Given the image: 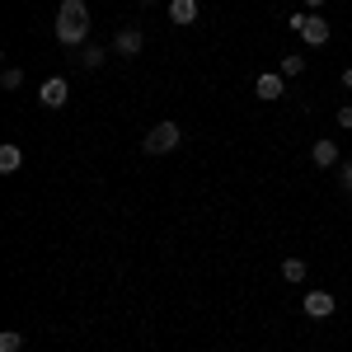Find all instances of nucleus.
Segmentation results:
<instances>
[{"instance_id":"nucleus-13","label":"nucleus","mask_w":352,"mask_h":352,"mask_svg":"<svg viewBox=\"0 0 352 352\" xmlns=\"http://www.w3.org/2000/svg\"><path fill=\"white\" fill-rule=\"evenodd\" d=\"M277 71H282L287 80H296L300 71H305V56H296V52H292V56H282V61H277Z\"/></svg>"},{"instance_id":"nucleus-9","label":"nucleus","mask_w":352,"mask_h":352,"mask_svg":"<svg viewBox=\"0 0 352 352\" xmlns=\"http://www.w3.org/2000/svg\"><path fill=\"white\" fill-rule=\"evenodd\" d=\"M169 19L179 28H188L192 19H197V0H169Z\"/></svg>"},{"instance_id":"nucleus-19","label":"nucleus","mask_w":352,"mask_h":352,"mask_svg":"<svg viewBox=\"0 0 352 352\" xmlns=\"http://www.w3.org/2000/svg\"><path fill=\"white\" fill-rule=\"evenodd\" d=\"M343 89H348V94H352V66H348V71H343Z\"/></svg>"},{"instance_id":"nucleus-18","label":"nucleus","mask_w":352,"mask_h":352,"mask_svg":"<svg viewBox=\"0 0 352 352\" xmlns=\"http://www.w3.org/2000/svg\"><path fill=\"white\" fill-rule=\"evenodd\" d=\"M324 5H329V0H305V10H315V14H320Z\"/></svg>"},{"instance_id":"nucleus-14","label":"nucleus","mask_w":352,"mask_h":352,"mask_svg":"<svg viewBox=\"0 0 352 352\" xmlns=\"http://www.w3.org/2000/svg\"><path fill=\"white\" fill-rule=\"evenodd\" d=\"M24 348V333H19V329H5V333H0V352H19Z\"/></svg>"},{"instance_id":"nucleus-4","label":"nucleus","mask_w":352,"mask_h":352,"mask_svg":"<svg viewBox=\"0 0 352 352\" xmlns=\"http://www.w3.org/2000/svg\"><path fill=\"white\" fill-rule=\"evenodd\" d=\"M66 99H71L66 76H47V80L38 85V104H43V109H66Z\"/></svg>"},{"instance_id":"nucleus-8","label":"nucleus","mask_w":352,"mask_h":352,"mask_svg":"<svg viewBox=\"0 0 352 352\" xmlns=\"http://www.w3.org/2000/svg\"><path fill=\"white\" fill-rule=\"evenodd\" d=\"M310 160L320 164V169H333V164H338V141H315V146H310Z\"/></svg>"},{"instance_id":"nucleus-17","label":"nucleus","mask_w":352,"mask_h":352,"mask_svg":"<svg viewBox=\"0 0 352 352\" xmlns=\"http://www.w3.org/2000/svg\"><path fill=\"white\" fill-rule=\"evenodd\" d=\"M338 127H352V104H343V109H338Z\"/></svg>"},{"instance_id":"nucleus-7","label":"nucleus","mask_w":352,"mask_h":352,"mask_svg":"<svg viewBox=\"0 0 352 352\" xmlns=\"http://www.w3.org/2000/svg\"><path fill=\"white\" fill-rule=\"evenodd\" d=\"M300 305H305V315H310V320H329L338 300H333V292H305V300H300Z\"/></svg>"},{"instance_id":"nucleus-2","label":"nucleus","mask_w":352,"mask_h":352,"mask_svg":"<svg viewBox=\"0 0 352 352\" xmlns=\"http://www.w3.org/2000/svg\"><path fill=\"white\" fill-rule=\"evenodd\" d=\"M179 141H184L179 122H155V127L146 132V141H141V151H146V155H169V151H179Z\"/></svg>"},{"instance_id":"nucleus-3","label":"nucleus","mask_w":352,"mask_h":352,"mask_svg":"<svg viewBox=\"0 0 352 352\" xmlns=\"http://www.w3.org/2000/svg\"><path fill=\"white\" fill-rule=\"evenodd\" d=\"M292 28H296L310 47H324V43H329V24L315 14V10H310V14H292Z\"/></svg>"},{"instance_id":"nucleus-1","label":"nucleus","mask_w":352,"mask_h":352,"mask_svg":"<svg viewBox=\"0 0 352 352\" xmlns=\"http://www.w3.org/2000/svg\"><path fill=\"white\" fill-rule=\"evenodd\" d=\"M89 38V5L85 0H61L56 10V43L61 47H85Z\"/></svg>"},{"instance_id":"nucleus-6","label":"nucleus","mask_w":352,"mask_h":352,"mask_svg":"<svg viewBox=\"0 0 352 352\" xmlns=\"http://www.w3.org/2000/svg\"><path fill=\"white\" fill-rule=\"evenodd\" d=\"M141 47H146V33L141 28H118L113 33V52L118 56H141Z\"/></svg>"},{"instance_id":"nucleus-11","label":"nucleus","mask_w":352,"mask_h":352,"mask_svg":"<svg viewBox=\"0 0 352 352\" xmlns=\"http://www.w3.org/2000/svg\"><path fill=\"white\" fill-rule=\"evenodd\" d=\"M305 258H282V277H287V282H292V287H300V282H305Z\"/></svg>"},{"instance_id":"nucleus-10","label":"nucleus","mask_w":352,"mask_h":352,"mask_svg":"<svg viewBox=\"0 0 352 352\" xmlns=\"http://www.w3.org/2000/svg\"><path fill=\"white\" fill-rule=\"evenodd\" d=\"M19 164H24V151H19L14 141H5V146H0V174H14Z\"/></svg>"},{"instance_id":"nucleus-5","label":"nucleus","mask_w":352,"mask_h":352,"mask_svg":"<svg viewBox=\"0 0 352 352\" xmlns=\"http://www.w3.org/2000/svg\"><path fill=\"white\" fill-rule=\"evenodd\" d=\"M282 89H287V76H282V71H263V76H254V94H258L263 104H277Z\"/></svg>"},{"instance_id":"nucleus-15","label":"nucleus","mask_w":352,"mask_h":352,"mask_svg":"<svg viewBox=\"0 0 352 352\" xmlns=\"http://www.w3.org/2000/svg\"><path fill=\"white\" fill-rule=\"evenodd\" d=\"M0 85H5V89H19V85H24V71H19V66H5V71H0Z\"/></svg>"},{"instance_id":"nucleus-12","label":"nucleus","mask_w":352,"mask_h":352,"mask_svg":"<svg viewBox=\"0 0 352 352\" xmlns=\"http://www.w3.org/2000/svg\"><path fill=\"white\" fill-rule=\"evenodd\" d=\"M80 66H85V71H99V66H104V47L85 43V47H80Z\"/></svg>"},{"instance_id":"nucleus-16","label":"nucleus","mask_w":352,"mask_h":352,"mask_svg":"<svg viewBox=\"0 0 352 352\" xmlns=\"http://www.w3.org/2000/svg\"><path fill=\"white\" fill-rule=\"evenodd\" d=\"M338 184H343V192H352V160L338 164Z\"/></svg>"}]
</instances>
